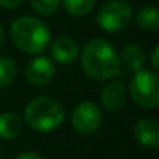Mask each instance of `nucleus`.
Here are the masks:
<instances>
[{
	"label": "nucleus",
	"mask_w": 159,
	"mask_h": 159,
	"mask_svg": "<svg viewBox=\"0 0 159 159\" xmlns=\"http://www.w3.org/2000/svg\"><path fill=\"white\" fill-rule=\"evenodd\" d=\"M80 64L84 75L94 81H109L120 75V59L114 45L102 38H94L80 48Z\"/></svg>",
	"instance_id": "f257e3e1"
},
{
	"label": "nucleus",
	"mask_w": 159,
	"mask_h": 159,
	"mask_svg": "<svg viewBox=\"0 0 159 159\" xmlns=\"http://www.w3.org/2000/svg\"><path fill=\"white\" fill-rule=\"evenodd\" d=\"M10 38L19 52L36 56L48 48L52 33L41 19L34 16H20L11 24Z\"/></svg>",
	"instance_id": "f03ea898"
},
{
	"label": "nucleus",
	"mask_w": 159,
	"mask_h": 159,
	"mask_svg": "<svg viewBox=\"0 0 159 159\" xmlns=\"http://www.w3.org/2000/svg\"><path fill=\"white\" fill-rule=\"evenodd\" d=\"M66 117V111L62 103L52 95H39L33 98L24 111V123L38 131V133H50L56 129Z\"/></svg>",
	"instance_id": "7ed1b4c3"
},
{
	"label": "nucleus",
	"mask_w": 159,
	"mask_h": 159,
	"mask_svg": "<svg viewBox=\"0 0 159 159\" xmlns=\"http://www.w3.org/2000/svg\"><path fill=\"white\" fill-rule=\"evenodd\" d=\"M126 89L131 100L140 108L154 109L159 105V78L156 70L142 69L133 73Z\"/></svg>",
	"instance_id": "20e7f679"
},
{
	"label": "nucleus",
	"mask_w": 159,
	"mask_h": 159,
	"mask_svg": "<svg viewBox=\"0 0 159 159\" xmlns=\"http://www.w3.org/2000/svg\"><path fill=\"white\" fill-rule=\"evenodd\" d=\"M133 14V8L126 0H108L98 8L95 20L103 31L119 33L128 28Z\"/></svg>",
	"instance_id": "39448f33"
},
{
	"label": "nucleus",
	"mask_w": 159,
	"mask_h": 159,
	"mask_svg": "<svg viewBox=\"0 0 159 159\" xmlns=\"http://www.w3.org/2000/svg\"><path fill=\"white\" fill-rule=\"evenodd\" d=\"M103 112L95 102H81L78 103L70 114V125L75 133L81 136H91L102 126Z\"/></svg>",
	"instance_id": "423d86ee"
},
{
	"label": "nucleus",
	"mask_w": 159,
	"mask_h": 159,
	"mask_svg": "<svg viewBox=\"0 0 159 159\" xmlns=\"http://www.w3.org/2000/svg\"><path fill=\"white\" fill-rule=\"evenodd\" d=\"M56 73V66L52 61L50 56H44V55H38L34 56L25 69V78L27 81L34 86V88H42L47 86L52 80L55 78Z\"/></svg>",
	"instance_id": "0eeeda50"
},
{
	"label": "nucleus",
	"mask_w": 159,
	"mask_h": 159,
	"mask_svg": "<svg viewBox=\"0 0 159 159\" xmlns=\"http://www.w3.org/2000/svg\"><path fill=\"white\" fill-rule=\"evenodd\" d=\"M50 58L53 62L61 66L73 64L80 56V45L70 36H59L53 42H50Z\"/></svg>",
	"instance_id": "6e6552de"
},
{
	"label": "nucleus",
	"mask_w": 159,
	"mask_h": 159,
	"mask_svg": "<svg viewBox=\"0 0 159 159\" xmlns=\"http://www.w3.org/2000/svg\"><path fill=\"white\" fill-rule=\"evenodd\" d=\"M128 98V89L122 81H109L103 86L100 94V102L105 111L108 112H117L120 111Z\"/></svg>",
	"instance_id": "1a4fd4ad"
},
{
	"label": "nucleus",
	"mask_w": 159,
	"mask_h": 159,
	"mask_svg": "<svg viewBox=\"0 0 159 159\" xmlns=\"http://www.w3.org/2000/svg\"><path fill=\"white\" fill-rule=\"evenodd\" d=\"M134 137L145 148L159 147V123L154 119H140L134 125Z\"/></svg>",
	"instance_id": "9d476101"
},
{
	"label": "nucleus",
	"mask_w": 159,
	"mask_h": 159,
	"mask_svg": "<svg viewBox=\"0 0 159 159\" xmlns=\"http://www.w3.org/2000/svg\"><path fill=\"white\" fill-rule=\"evenodd\" d=\"M119 59H120V70L123 69L126 73H136L142 69H145V52L142 50V47L136 45V44H126L122 47V52L119 53Z\"/></svg>",
	"instance_id": "9b49d317"
},
{
	"label": "nucleus",
	"mask_w": 159,
	"mask_h": 159,
	"mask_svg": "<svg viewBox=\"0 0 159 159\" xmlns=\"http://www.w3.org/2000/svg\"><path fill=\"white\" fill-rule=\"evenodd\" d=\"M24 119L17 112H2L0 114V139L14 140L24 131Z\"/></svg>",
	"instance_id": "f8f14e48"
},
{
	"label": "nucleus",
	"mask_w": 159,
	"mask_h": 159,
	"mask_svg": "<svg viewBox=\"0 0 159 159\" xmlns=\"http://www.w3.org/2000/svg\"><path fill=\"white\" fill-rule=\"evenodd\" d=\"M134 24L142 31H157L159 30V11L156 7H142L133 14Z\"/></svg>",
	"instance_id": "ddd939ff"
},
{
	"label": "nucleus",
	"mask_w": 159,
	"mask_h": 159,
	"mask_svg": "<svg viewBox=\"0 0 159 159\" xmlns=\"http://www.w3.org/2000/svg\"><path fill=\"white\" fill-rule=\"evenodd\" d=\"M17 62L10 56H0V89L10 86L17 76Z\"/></svg>",
	"instance_id": "4468645a"
},
{
	"label": "nucleus",
	"mask_w": 159,
	"mask_h": 159,
	"mask_svg": "<svg viewBox=\"0 0 159 159\" xmlns=\"http://www.w3.org/2000/svg\"><path fill=\"white\" fill-rule=\"evenodd\" d=\"M64 10L75 17H84L95 8V0H61Z\"/></svg>",
	"instance_id": "2eb2a0df"
},
{
	"label": "nucleus",
	"mask_w": 159,
	"mask_h": 159,
	"mask_svg": "<svg viewBox=\"0 0 159 159\" xmlns=\"http://www.w3.org/2000/svg\"><path fill=\"white\" fill-rule=\"evenodd\" d=\"M61 5V0H30V7L39 16H53Z\"/></svg>",
	"instance_id": "dca6fc26"
},
{
	"label": "nucleus",
	"mask_w": 159,
	"mask_h": 159,
	"mask_svg": "<svg viewBox=\"0 0 159 159\" xmlns=\"http://www.w3.org/2000/svg\"><path fill=\"white\" fill-rule=\"evenodd\" d=\"M25 3V0H0V7L7 10H17Z\"/></svg>",
	"instance_id": "f3484780"
},
{
	"label": "nucleus",
	"mask_w": 159,
	"mask_h": 159,
	"mask_svg": "<svg viewBox=\"0 0 159 159\" xmlns=\"http://www.w3.org/2000/svg\"><path fill=\"white\" fill-rule=\"evenodd\" d=\"M150 64H151V70L159 69V45L153 47V50L150 53Z\"/></svg>",
	"instance_id": "a211bd4d"
},
{
	"label": "nucleus",
	"mask_w": 159,
	"mask_h": 159,
	"mask_svg": "<svg viewBox=\"0 0 159 159\" xmlns=\"http://www.w3.org/2000/svg\"><path fill=\"white\" fill-rule=\"evenodd\" d=\"M16 159H44L41 154H38V153H33V151H25V153H22V154H19Z\"/></svg>",
	"instance_id": "6ab92c4d"
},
{
	"label": "nucleus",
	"mask_w": 159,
	"mask_h": 159,
	"mask_svg": "<svg viewBox=\"0 0 159 159\" xmlns=\"http://www.w3.org/2000/svg\"><path fill=\"white\" fill-rule=\"evenodd\" d=\"M3 39H5V31H3V27L0 25V47L3 44Z\"/></svg>",
	"instance_id": "aec40b11"
}]
</instances>
